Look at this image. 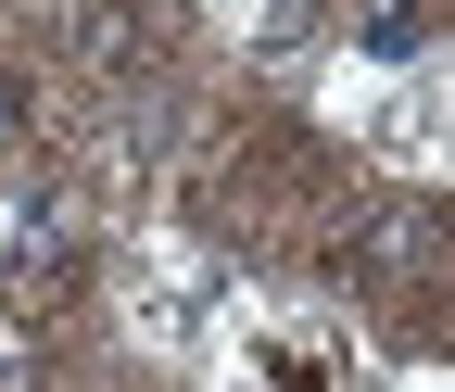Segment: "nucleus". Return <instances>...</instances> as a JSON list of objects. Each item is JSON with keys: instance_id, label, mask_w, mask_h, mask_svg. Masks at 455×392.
I'll use <instances>...</instances> for the list:
<instances>
[{"instance_id": "nucleus-1", "label": "nucleus", "mask_w": 455, "mask_h": 392, "mask_svg": "<svg viewBox=\"0 0 455 392\" xmlns=\"http://www.w3.org/2000/svg\"><path fill=\"white\" fill-rule=\"evenodd\" d=\"M241 392H355V342L329 316H241Z\"/></svg>"}, {"instance_id": "nucleus-6", "label": "nucleus", "mask_w": 455, "mask_h": 392, "mask_svg": "<svg viewBox=\"0 0 455 392\" xmlns=\"http://www.w3.org/2000/svg\"><path fill=\"white\" fill-rule=\"evenodd\" d=\"M215 13L241 26L253 51H304V38H316V0H215Z\"/></svg>"}, {"instance_id": "nucleus-2", "label": "nucleus", "mask_w": 455, "mask_h": 392, "mask_svg": "<svg viewBox=\"0 0 455 392\" xmlns=\"http://www.w3.org/2000/svg\"><path fill=\"white\" fill-rule=\"evenodd\" d=\"M76 253V203L64 190H13L0 203V292H13V278H51Z\"/></svg>"}, {"instance_id": "nucleus-3", "label": "nucleus", "mask_w": 455, "mask_h": 392, "mask_svg": "<svg viewBox=\"0 0 455 392\" xmlns=\"http://www.w3.org/2000/svg\"><path fill=\"white\" fill-rule=\"evenodd\" d=\"M127 329L164 342V355H203L215 329H228V292H215V278H152V292L127 304Z\"/></svg>"}, {"instance_id": "nucleus-5", "label": "nucleus", "mask_w": 455, "mask_h": 392, "mask_svg": "<svg viewBox=\"0 0 455 392\" xmlns=\"http://www.w3.org/2000/svg\"><path fill=\"white\" fill-rule=\"evenodd\" d=\"M355 266H367V278H405V266H430V215H418V203L367 215V228H355Z\"/></svg>"}, {"instance_id": "nucleus-7", "label": "nucleus", "mask_w": 455, "mask_h": 392, "mask_svg": "<svg viewBox=\"0 0 455 392\" xmlns=\"http://www.w3.org/2000/svg\"><path fill=\"white\" fill-rule=\"evenodd\" d=\"M0 152H13V89H0Z\"/></svg>"}, {"instance_id": "nucleus-4", "label": "nucleus", "mask_w": 455, "mask_h": 392, "mask_svg": "<svg viewBox=\"0 0 455 392\" xmlns=\"http://www.w3.org/2000/svg\"><path fill=\"white\" fill-rule=\"evenodd\" d=\"M341 38H355L367 64H392V76H405L418 51H430V0H355V13H341Z\"/></svg>"}, {"instance_id": "nucleus-8", "label": "nucleus", "mask_w": 455, "mask_h": 392, "mask_svg": "<svg viewBox=\"0 0 455 392\" xmlns=\"http://www.w3.org/2000/svg\"><path fill=\"white\" fill-rule=\"evenodd\" d=\"M0 392H13V342H0Z\"/></svg>"}]
</instances>
